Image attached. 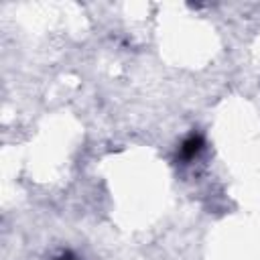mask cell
Here are the masks:
<instances>
[{
	"mask_svg": "<svg viewBox=\"0 0 260 260\" xmlns=\"http://www.w3.org/2000/svg\"><path fill=\"white\" fill-rule=\"evenodd\" d=\"M203 148V138L199 134H191L183 144H181V156L183 158H193L195 154H199V150Z\"/></svg>",
	"mask_w": 260,
	"mask_h": 260,
	"instance_id": "obj_1",
	"label": "cell"
},
{
	"mask_svg": "<svg viewBox=\"0 0 260 260\" xmlns=\"http://www.w3.org/2000/svg\"><path fill=\"white\" fill-rule=\"evenodd\" d=\"M61 260H73V258H71V256H63Z\"/></svg>",
	"mask_w": 260,
	"mask_h": 260,
	"instance_id": "obj_2",
	"label": "cell"
}]
</instances>
